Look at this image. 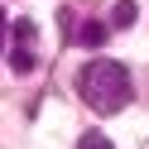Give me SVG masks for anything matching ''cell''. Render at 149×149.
I'll use <instances>...</instances> for the list:
<instances>
[{
	"mask_svg": "<svg viewBox=\"0 0 149 149\" xmlns=\"http://www.w3.org/2000/svg\"><path fill=\"white\" fill-rule=\"evenodd\" d=\"M135 0H116V15H111V24H116V29H130V24H135Z\"/></svg>",
	"mask_w": 149,
	"mask_h": 149,
	"instance_id": "3",
	"label": "cell"
},
{
	"mask_svg": "<svg viewBox=\"0 0 149 149\" xmlns=\"http://www.w3.org/2000/svg\"><path fill=\"white\" fill-rule=\"evenodd\" d=\"M77 149H116V144H111V139L101 135V130H87V135L77 139Z\"/></svg>",
	"mask_w": 149,
	"mask_h": 149,
	"instance_id": "4",
	"label": "cell"
},
{
	"mask_svg": "<svg viewBox=\"0 0 149 149\" xmlns=\"http://www.w3.org/2000/svg\"><path fill=\"white\" fill-rule=\"evenodd\" d=\"M5 48H10V19H5V10H0V58H5Z\"/></svg>",
	"mask_w": 149,
	"mask_h": 149,
	"instance_id": "5",
	"label": "cell"
},
{
	"mask_svg": "<svg viewBox=\"0 0 149 149\" xmlns=\"http://www.w3.org/2000/svg\"><path fill=\"white\" fill-rule=\"evenodd\" d=\"M77 96L87 101L96 116H116V111H125L130 96H135L130 68L116 63V58H91L87 68L77 72Z\"/></svg>",
	"mask_w": 149,
	"mask_h": 149,
	"instance_id": "1",
	"label": "cell"
},
{
	"mask_svg": "<svg viewBox=\"0 0 149 149\" xmlns=\"http://www.w3.org/2000/svg\"><path fill=\"white\" fill-rule=\"evenodd\" d=\"M39 24L34 19H15L10 24V68L19 72V77H29L34 68H39Z\"/></svg>",
	"mask_w": 149,
	"mask_h": 149,
	"instance_id": "2",
	"label": "cell"
}]
</instances>
